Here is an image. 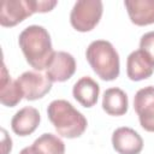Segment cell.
<instances>
[{
  "label": "cell",
  "mask_w": 154,
  "mask_h": 154,
  "mask_svg": "<svg viewBox=\"0 0 154 154\" xmlns=\"http://www.w3.org/2000/svg\"><path fill=\"white\" fill-rule=\"evenodd\" d=\"M134 108L138 116L141 126L154 132V87L148 85L141 88L134 97Z\"/></svg>",
  "instance_id": "52a82bcc"
},
{
  "label": "cell",
  "mask_w": 154,
  "mask_h": 154,
  "mask_svg": "<svg viewBox=\"0 0 154 154\" xmlns=\"http://www.w3.org/2000/svg\"><path fill=\"white\" fill-rule=\"evenodd\" d=\"M124 5L135 25L144 26L154 23V0H125Z\"/></svg>",
  "instance_id": "7c38bea8"
},
{
  "label": "cell",
  "mask_w": 154,
  "mask_h": 154,
  "mask_svg": "<svg viewBox=\"0 0 154 154\" xmlns=\"http://www.w3.org/2000/svg\"><path fill=\"white\" fill-rule=\"evenodd\" d=\"M76 71V60L67 52H54L47 69L46 75L52 82H65L70 79Z\"/></svg>",
  "instance_id": "ba28073f"
},
{
  "label": "cell",
  "mask_w": 154,
  "mask_h": 154,
  "mask_svg": "<svg viewBox=\"0 0 154 154\" xmlns=\"http://www.w3.org/2000/svg\"><path fill=\"white\" fill-rule=\"evenodd\" d=\"M41 120L40 112L31 106H25L11 119V129L12 131L18 136H28L31 135L38 126Z\"/></svg>",
  "instance_id": "8fae6325"
},
{
  "label": "cell",
  "mask_w": 154,
  "mask_h": 154,
  "mask_svg": "<svg viewBox=\"0 0 154 154\" xmlns=\"http://www.w3.org/2000/svg\"><path fill=\"white\" fill-rule=\"evenodd\" d=\"M1 132H2V141H1V143H2V154H8V152H11V149H12V140L7 136V132H6L5 129H2Z\"/></svg>",
  "instance_id": "ac0fdd59"
},
{
  "label": "cell",
  "mask_w": 154,
  "mask_h": 154,
  "mask_svg": "<svg viewBox=\"0 0 154 154\" xmlns=\"http://www.w3.org/2000/svg\"><path fill=\"white\" fill-rule=\"evenodd\" d=\"M140 49L154 61V31H148L140 40Z\"/></svg>",
  "instance_id": "e0dca14e"
},
{
  "label": "cell",
  "mask_w": 154,
  "mask_h": 154,
  "mask_svg": "<svg viewBox=\"0 0 154 154\" xmlns=\"http://www.w3.org/2000/svg\"><path fill=\"white\" fill-rule=\"evenodd\" d=\"M55 0H4L0 7V24L12 28L34 13H45L57 6Z\"/></svg>",
  "instance_id": "277c9868"
},
{
  "label": "cell",
  "mask_w": 154,
  "mask_h": 154,
  "mask_svg": "<svg viewBox=\"0 0 154 154\" xmlns=\"http://www.w3.org/2000/svg\"><path fill=\"white\" fill-rule=\"evenodd\" d=\"M129 108V100L120 88H108L102 96V109L109 116H124Z\"/></svg>",
  "instance_id": "5bb4252c"
},
{
  "label": "cell",
  "mask_w": 154,
  "mask_h": 154,
  "mask_svg": "<svg viewBox=\"0 0 154 154\" xmlns=\"http://www.w3.org/2000/svg\"><path fill=\"white\" fill-rule=\"evenodd\" d=\"M17 82L23 91L24 99L29 101L42 99L51 91L53 83L41 71H25L17 78Z\"/></svg>",
  "instance_id": "8992f818"
},
{
  "label": "cell",
  "mask_w": 154,
  "mask_h": 154,
  "mask_svg": "<svg viewBox=\"0 0 154 154\" xmlns=\"http://www.w3.org/2000/svg\"><path fill=\"white\" fill-rule=\"evenodd\" d=\"M18 43L26 63L36 71L47 69L54 54L47 29L41 25H29L19 34Z\"/></svg>",
  "instance_id": "6da1fadb"
},
{
  "label": "cell",
  "mask_w": 154,
  "mask_h": 154,
  "mask_svg": "<svg viewBox=\"0 0 154 154\" xmlns=\"http://www.w3.org/2000/svg\"><path fill=\"white\" fill-rule=\"evenodd\" d=\"M47 116L57 132L65 138H77L88 126L87 118L66 100H53L47 107Z\"/></svg>",
  "instance_id": "7a4b0ae2"
},
{
  "label": "cell",
  "mask_w": 154,
  "mask_h": 154,
  "mask_svg": "<svg viewBox=\"0 0 154 154\" xmlns=\"http://www.w3.org/2000/svg\"><path fill=\"white\" fill-rule=\"evenodd\" d=\"M103 5L100 0H78L70 13V23L79 32L93 30L102 17Z\"/></svg>",
  "instance_id": "5b68a950"
},
{
  "label": "cell",
  "mask_w": 154,
  "mask_h": 154,
  "mask_svg": "<svg viewBox=\"0 0 154 154\" xmlns=\"http://www.w3.org/2000/svg\"><path fill=\"white\" fill-rule=\"evenodd\" d=\"M112 146L119 154H140L143 149V140L134 129L122 126L113 131Z\"/></svg>",
  "instance_id": "9c48e42d"
},
{
  "label": "cell",
  "mask_w": 154,
  "mask_h": 154,
  "mask_svg": "<svg viewBox=\"0 0 154 154\" xmlns=\"http://www.w3.org/2000/svg\"><path fill=\"white\" fill-rule=\"evenodd\" d=\"M24 97L23 91L17 82L11 78L8 75L5 64L2 63V73L0 82V102L7 107H14Z\"/></svg>",
  "instance_id": "9a60e30c"
},
{
  "label": "cell",
  "mask_w": 154,
  "mask_h": 154,
  "mask_svg": "<svg viewBox=\"0 0 154 154\" xmlns=\"http://www.w3.org/2000/svg\"><path fill=\"white\" fill-rule=\"evenodd\" d=\"M31 147L36 154H64L65 153V143L63 142V140L51 132L42 134L38 138L34 141Z\"/></svg>",
  "instance_id": "2e32d148"
},
{
  "label": "cell",
  "mask_w": 154,
  "mask_h": 154,
  "mask_svg": "<svg viewBox=\"0 0 154 154\" xmlns=\"http://www.w3.org/2000/svg\"><path fill=\"white\" fill-rule=\"evenodd\" d=\"M85 58L102 81H114L119 76V54L109 41L95 40L90 42L85 51Z\"/></svg>",
  "instance_id": "3957f363"
},
{
  "label": "cell",
  "mask_w": 154,
  "mask_h": 154,
  "mask_svg": "<svg viewBox=\"0 0 154 154\" xmlns=\"http://www.w3.org/2000/svg\"><path fill=\"white\" fill-rule=\"evenodd\" d=\"M19 154H36V153H35V150L32 149V147L30 146V147H25V148H23V149L19 152Z\"/></svg>",
  "instance_id": "d6986e66"
},
{
  "label": "cell",
  "mask_w": 154,
  "mask_h": 154,
  "mask_svg": "<svg viewBox=\"0 0 154 154\" xmlns=\"http://www.w3.org/2000/svg\"><path fill=\"white\" fill-rule=\"evenodd\" d=\"M154 72V61L141 49L134 51L126 59V75L131 81L138 82L149 78Z\"/></svg>",
  "instance_id": "30bf717a"
},
{
  "label": "cell",
  "mask_w": 154,
  "mask_h": 154,
  "mask_svg": "<svg viewBox=\"0 0 154 154\" xmlns=\"http://www.w3.org/2000/svg\"><path fill=\"white\" fill-rule=\"evenodd\" d=\"M99 94L100 85L89 76L79 78L72 88V95L76 101L87 108L93 107L97 102Z\"/></svg>",
  "instance_id": "4fadbf2b"
}]
</instances>
